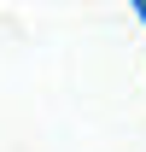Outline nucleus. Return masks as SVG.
Returning <instances> with one entry per match:
<instances>
[{
	"mask_svg": "<svg viewBox=\"0 0 146 152\" xmlns=\"http://www.w3.org/2000/svg\"><path fill=\"white\" fill-rule=\"evenodd\" d=\"M134 12H140V18H146V0H140V6H134Z\"/></svg>",
	"mask_w": 146,
	"mask_h": 152,
	"instance_id": "obj_1",
	"label": "nucleus"
}]
</instances>
